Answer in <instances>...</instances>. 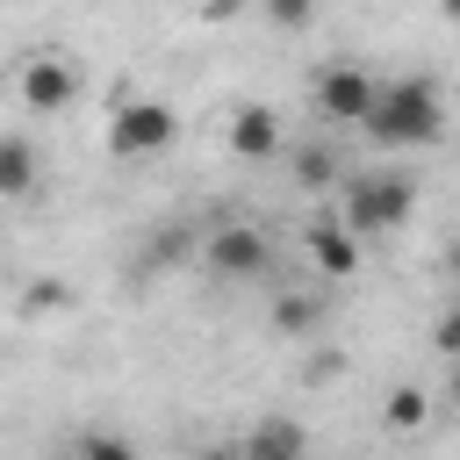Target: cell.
Instances as JSON below:
<instances>
[{"label": "cell", "instance_id": "cell-19", "mask_svg": "<svg viewBox=\"0 0 460 460\" xmlns=\"http://www.w3.org/2000/svg\"><path fill=\"white\" fill-rule=\"evenodd\" d=\"M338 374H345L338 352H316V359H309V381H338Z\"/></svg>", "mask_w": 460, "mask_h": 460}, {"label": "cell", "instance_id": "cell-17", "mask_svg": "<svg viewBox=\"0 0 460 460\" xmlns=\"http://www.w3.org/2000/svg\"><path fill=\"white\" fill-rule=\"evenodd\" d=\"M431 345H438L446 359H460V295H453V302H446V316L431 323Z\"/></svg>", "mask_w": 460, "mask_h": 460}, {"label": "cell", "instance_id": "cell-11", "mask_svg": "<svg viewBox=\"0 0 460 460\" xmlns=\"http://www.w3.org/2000/svg\"><path fill=\"white\" fill-rule=\"evenodd\" d=\"M36 172H43L36 144H29L22 129H0V201H22V194L36 187Z\"/></svg>", "mask_w": 460, "mask_h": 460}, {"label": "cell", "instance_id": "cell-20", "mask_svg": "<svg viewBox=\"0 0 460 460\" xmlns=\"http://www.w3.org/2000/svg\"><path fill=\"white\" fill-rule=\"evenodd\" d=\"M446 367H453V374H446V402L460 410V359H446Z\"/></svg>", "mask_w": 460, "mask_h": 460}, {"label": "cell", "instance_id": "cell-14", "mask_svg": "<svg viewBox=\"0 0 460 460\" xmlns=\"http://www.w3.org/2000/svg\"><path fill=\"white\" fill-rule=\"evenodd\" d=\"M295 187H309V194L338 187V151H331V144H302V151H295Z\"/></svg>", "mask_w": 460, "mask_h": 460}, {"label": "cell", "instance_id": "cell-2", "mask_svg": "<svg viewBox=\"0 0 460 460\" xmlns=\"http://www.w3.org/2000/svg\"><path fill=\"white\" fill-rule=\"evenodd\" d=\"M345 230L359 237V244H381V237H395L410 216H417V180L410 172H359L352 187H345Z\"/></svg>", "mask_w": 460, "mask_h": 460}, {"label": "cell", "instance_id": "cell-4", "mask_svg": "<svg viewBox=\"0 0 460 460\" xmlns=\"http://www.w3.org/2000/svg\"><path fill=\"white\" fill-rule=\"evenodd\" d=\"M14 93H22V108H29V115H65V108L79 101V58H72V50H58V43L29 50V58H22V72H14Z\"/></svg>", "mask_w": 460, "mask_h": 460}, {"label": "cell", "instance_id": "cell-9", "mask_svg": "<svg viewBox=\"0 0 460 460\" xmlns=\"http://www.w3.org/2000/svg\"><path fill=\"white\" fill-rule=\"evenodd\" d=\"M237 460H309V424L288 417V410H266V417L244 431Z\"/></svg>", "mask_w": 460, "mask_h": 460}, {"label": "cell", "instance_id": "cell-1", "mask_svg": "<svg viewBox=\"0 0 460 460\" xmlns=\"http://www.w3.org/2000/svg\"><path fill=\"white\" fill-rule=\"evenodd\" d=\"M381 151H417V144H438L446 137V93H438V79H424V72H410V79H388L381 93H374V108H367V122H359Z\"/></svg>", "mask_w": 460, "mask_h": 460}, {"label": "cell", "instance_id": "cell-23", "mask_svg": "<svg viewBox=\"0 0 460 460\" xmlns=\"http://www.w3.org/2000/svg\"><path fill=\"white\" fill-rule=\"evenodd\" d=\"M201 460H237V453H201Z\"/></svg>", "mask_w": 460, "mask_h": 460}, {"label": "cell", "instance_id": "cell-22", "mask_svg": "<svg viewBox=\"0 0 460 460\" xmlns=\"http://www.w3.org/2000/svg\"><path fill=\"white\" fill-rule=\"evenodd\" d=\"M438 14H446V22H460V0H438Z\"/></svg>", "mask_w": 460, "mask_h": 460}, {"label": "cell", "instance_id": "cell-6", "mask_svg": "<svg viewBox=\"0 0 460 460\" xmlns=\"http://www.w3.org/2000/svg\"><path fill=\"white\" fill-rule=\"evenodd\" d=\"M374 72H359V65H331V72H316V115H331V122H367V108H374Z\"/></svg>", "mask_w": 460, "mask_h": 460}, {"label": "cell", "instance_id": "cell-16", "mask_svg": "<svg viewBox=\"0 0 460 460\" xmlns=\"http://www.w3.org/2000/svg\"><path fill=\"white\" fill-rule=\"evenodd\" d=\"M65 460H144L122 431H79L72 446H65Z\"/></svg>", "mask_w": 460, "mask_h": 460}, {"label": "cell", "instance_id": "cell-7", "mask_svg": "<svg viewBox=\"0 0 460 460\" xmlns=\"http://www.w3.org/2000/svg\"><path fill=\"white\" fill-rule=\"evenodd\" d=\"M223 144H230V158H273V151L288 144L280 108H266V101H237L230 122H223Z\"/></svg>", "mask_w": 460, "mask_h": 460}, {"label": "cell", "instance_id": "cell-12", "mask_svg": "<svg viewBox=\"0 0 460 460\" xmlns=\"http://www.w3.org/2000/svg\"><path fill=\"white\" fill-rule=\"evenodd\" d=\"M144 259H151V266H187V259H201V230H194V223H158Z\"/></svg>", "mask_w": 460, "mask_h": 460}, {"label": "cell", "instance_id": "cell-15", "mask_svg": "<svg viewBox=\"0 0 460 460\" xmlns=\"http://www.w3.org/2000/svg\"><path fill=\"white\" fill-rule=\"evenodd\" d=\"M65 309H72V280L36 273V280H29V295H22V316H65Z\"/></svg>", "mask_w": 460, "mask_h": 460}, {"label": "cell", "instance_id": "cell-18", "mask_svg": "<svg viewBox=\"0 0 460 460\" xmlns=\"http://www.w3.org/2000/svg\"><path fill=\"white\" fill-rule=\"evenodd\" d=\"M309 14H316V0H266V22L273 29H302Z\"/></svg>", "mask_w": 460, "mask_h": 460}, {"label": "cell", "instance_id": "cell-21", "mask_svg": "<svg viewBox=\"0 0 460 460\" xmlns=\"http://www.w3.org/2000/svg\"><path fill=\"white\" fill-rule=\"evenodd\" d=\"M446 273H453V288H460V237L446 244Z\"/></svg>", "mask_w": 460, "mask_h": 460}, {"label": "cell", "instance_id": "cell-3", "mask_svg": "<svg viewBox=\"0 0 460 460\" xmlns=\"http://www.w3.org/2000/svg\"><path fill=\"white\" fill-rule=\"evenodd\" d=\"M172 137H180V115L165 108V101H115V115H108V158H158V151H172Z\"/></svg>", "mask_w": 460, "mask_h": 460}, {"label": "cell", "instance_id": "cell-5", "mask_svg": "<svg viewBox=\"0 0 460 460\" xmlns=\"http://www.w3.org/2000/svg\"><path fill=\"white\" fill-rule=\"evenodd\" d=\"M201 266L216 280H259L273 266V244L259 223H216V230H201Z\"/></svg>", "mask_w": 460, "mask_h": 460}, {"label": "cell", "instance_id": "cell-10", "mask_svg": "<svg viewBox=\"0 0 460 460\" xmlns=\"http://www.w3.org/2000/svg\"><path fill=\"white\" fill-rule=\"evenodd\" d=\"M266 323H273L280 338H316V331H323V295H309V288H280V295L266 302Z\"/></svg>", "mask_w": 460, "mask_h": 460}, {"label": "cell", "instance_id": "cell-13", "mask_svg": "<svg viewBox=\"0 0 460 460\" xmlns=\"http://www.w3.org/2000/svg\"><path fill=\"white\" fill-rule=\"evenodd\" d=\"M381 424H388V431H424V424H431V395H424L417 381L388 388V402H381Z\"/></svg>", "mask_w": 460, "mask_h": 460}, {"label": "cell", "instance_id": "cell-8", "mask_svg": "<svg viewBox=\"0 0 460 460\" xmlns=\"http://www.w3.org/2000/svg\"><path fill=\"white\" fill-rule=\"evenodd\" d=\"M302 244H309V266H316L323 280H352V273H359V252H367V244L345 230V216H316V223L302 230Z\"/></svg>", "mask_w": 460, "mask_h": 460}]
</instances>
